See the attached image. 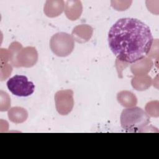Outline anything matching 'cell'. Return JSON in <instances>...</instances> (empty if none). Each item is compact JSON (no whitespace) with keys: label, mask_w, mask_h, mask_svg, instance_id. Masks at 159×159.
Listing matches in <instances>:
<instances>
[{"label":"cell","mask_w":159,"mask_h":159,"mask_svg":"<svg viewBox=\"0 0 159 159\" xmlns=\"http://www.w3.org/2000/svg\"><path fill=\"white\" fill-rule=\"evenodd\" d=\"M109 47L121 61L133 63L145 58L151 50L153 37L149 27L139 19L121 18L110 28Z\"/></svg>","instance_id":"1"},{"label":"cell","mask_w":159,"mask_h":159,"mask_svg":"<svg viewBox=\"0 0 159 159\" xmlns=\"http://www.w3.org/2000/svg\"><path fill=\"white\" fill-rule=\"evenodd\" d=\"M120 125L126 132H140L150 123L149 116L139 107L124 109L120 114Z\"/></svg>","instance_id":"2"},{"label":"cell","mask_w":159,"mask_h":159,"mask_svg":"<svg viewBox=\"0 0 159 159\" xmlns=\"http://www.w3.org/2000/svg\"><path fill=\"white\" fill-rule=\"evenodd\" d=\"M50 46L52 51L58 57H66L74 49L75 42L73 37L66 32H58L50 39Z\"/></svg>","instance_id":"3"},{"label":"cell","mask_w":159,"mask_h":159,"mask_svg":"<svg viewBox=\"0 0 159 159\" xmlns=\"http://www.w3.org/2000/svg\"><path fill=\"white\" fill-rule=\"evenodd\" d=\"M8 89L15 96L26 97L31 95L35 90V85L24 75H15L7 81Z\"/></svg>","instance_id":"4"},{"label":"cell","mask_w":159,"mask_h":159,"mask_svg":"<svg viewBox=\"0 0 159 159\" xmlns=\"http://www.w3.org/2000/svg\"><path fill=\"white\" fill-rule=\"evenodd\" d=\"M55 101L58 112L61 115H67L71 111L74 105L73 91L66 89L57 92Z\"/></svg>","instance_id":"5"}]
</instances>
